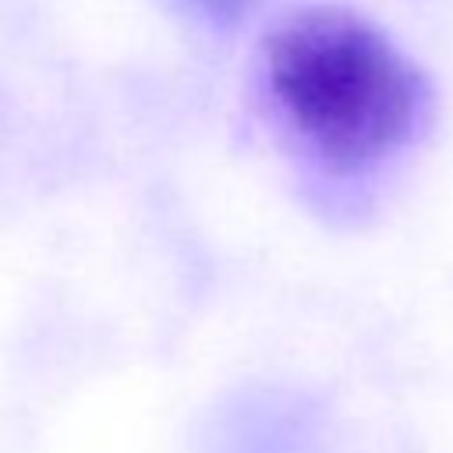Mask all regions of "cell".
I'll use <instances>...</instances> for the list:
<instances>
[{
  "label": "cell",
  "mask_w": 453,
  "mask_h": 453,
  "mask_svg": "<svg viewBox=\"0 0 453 453\" xmlns=\"http://www.w3.org/2000/svg\"><path fill=\"white\" fill-rule=\"evenodd\" d=\"M205 25H212V28H219V32H226V28H237L241 21H248L258 7H262V0H184Z\"/></svg>",
  "instance_id": "obj_2"
},
{
  "label": "cell",
  "mask_w": 453,
  "mask_h": 453,
  "mask_svg": "<svg viewBox=\"0 0 453 453\" xmlns=\"http://www.w3.org/2000/svg\"><path fill=\"white\" fill-rule=\"evenodd\" d=\"M262 88L297 156L333 184L386 170L428 131L425 71L347 7H297L262 46Z\"/></svg>",
  "instance_id": "obj_1"
}]
</instances>
